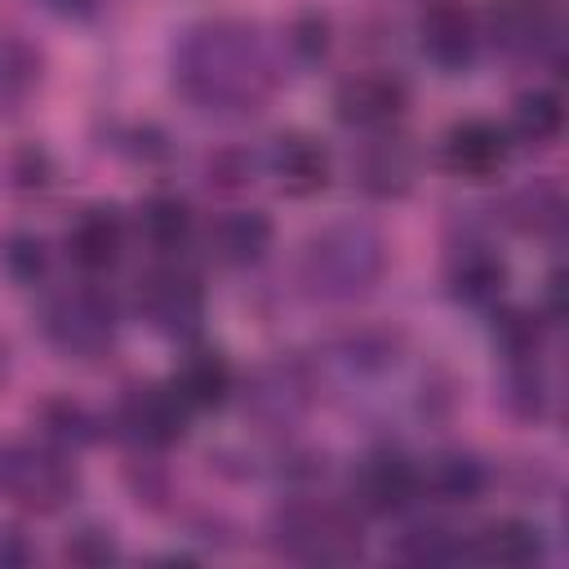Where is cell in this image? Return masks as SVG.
<instances>
[{
  "label": "cell",
  "instance_id": "6da1fadb",
  "mask_svg": "<svg viewBox=\"0 0 569 569\" xmlns=\"http://www.w3.org/2000/svg\"><path fill=\"white\" fill-rule=\"evenodd\" d=\"M164 71L187 111L222 124L262 116L289 76L276 36L244 13H204L178 27Z\"/></svg>",
  "mask_w": 569,
  "mask_h": 569
},
{
  "label": "cell",
  "instance_id": "7a4b0ae2",
  "mask_svg": "<svg viewBox=\"0 0 569 569\" xmlns=\"http://www.w3.org/2000/svg\"><path fill=\"white\" fill-rule=\"evenodd\" d=\"M391 271V240L365 213H338L316 222L293 253V289L311 307L351 311L369 302Z\"/></svg>",
  "mask_w": 569,
  "mask_h": 569
},
{
  "label": "cell",
  "instance_id": "3957f363",
  "mask_svg": "<svg viewBox=\"0 0 569 569\" xmlns=\"http://www.w3.org/2000/svg\"><path fill=\"white\" fill-rule=\"evenodd\" d=\"M307 356L320 382V400H347L387 418L391 391L413 360V342L391 320H347L307 347Z\"/></svg>",
  "mask_w": 569,
  "mask_h": 569
},
{
  "label": "cell",
  "instance_id": "277c9868",
  "mask_svg": "<svg viewBox=\"0 0 569 569\" xmlns=\"http://www.w3.org/2000/svg\"><path fill=\"white\" fill-rule=\"evenodd\" d=\"M262 542L289 565H356L369 551V520L342 498L338 485L284 489L262 516Z\"/></svg>",
  "mask_w": 569,
  "mask_h": 569
},
{
  "label": "cell",
  "instance_id": "5b68a950",
  "mask_svg": "<svg viewBox=\"0 0 569 569\" xmlns=\"http://www.w3.org/2000/svg\"><path fill=\"white\" fill-rule=\"evenodd\" d=\"M124 320H129L124 302L107 289V280H89V276L49 280L31 307L36 338L67 365L111 360L124 338Z\"/></svg>",
  "mask_w": 569,
  "mask_h": 569
},
{
  "label": "cell",
  "instance_id": "8992f818",
  "mask_svg": "<svg viewBox=\"0 0 569 569\" xmlns=\"http://www.w3.org/2000/svg\"><path fill=\"white\" fill-rule=\"evenodd\" d=\"M84 493L80 458L44 440L40 431L0 436V502L22 520H53Z\"/></svg>",
  "mask_w": 569,
  "mask_h": 569
},
{
  "label": "cell",
  "instance_id": "52a82bcc",
  "mask_svg": "<svg viewBox=\"0 0 569 569\" xmlns=\"http://www.w3.org/2000/svg\"><path fill=\"white\" fill-rule=\"evenodd\" d=\"M316 405H320V382H316L307 351H267L262 360L240 369L236 400H231L244 427L262 440L293 436L311 418Z\"/></svg>",
  "mask_w": 569,
  "mask_h": 569
},
{
  "label": "cell",
  "instance_id": "ba28073f",
  "mask_svg": "<svg viewBox=\"0 0 569 569\" xmlns=\"http://www.w3.org/2000/svg\"><path fill=\"white\" fill-rule=\"evenodd\" d=\"M129 320L169 347H182L209 329V284L187 258H147L124 298Z\"/></svg>",
  "mask_w": 569,
  "mask_h": 569
},
{
  "label": "cell",
  "instance_id": "9c48e42d",
  "mask_svg": "<svg viewBox=\"0 0 569 569\" xmlns=\"http://www.w3.org/2000/svg\"><path fill=\"white\" fill-rule=\"evenodd\" d=\"M440 280H445V298L476 316H485L489 307L511 298V258H507L502 236L493 231L489 213L467 218L449 231Z\"/></svg>",
  "mask_w": 569,
  "mask_h": 569
},
{
  "label": "cell",
  "instance_id": "30bf717a",
  "mask_svg": "<svg viewBox=\"0 0 569 569\" xmlns=\"http://www.w3.org/2000/svg\"><path fill=\"white\" fill-rule=\"evenodd\" d=\"M342 498L373 525V520H400L422 502L418 489V453L400 436H373L338 476Z\"/></svg>",
  "mask_w": 569,
  "mask_h": 569
},
{
  "label": "cell",
  "instance_id": "8fae6325",
  "mask_svg": "<svg viewBox=\"0 0 569 569\" xmlns=\"http://www.w3.org/2000/svg\"><path fill=\"white\" fill-rule=\"evenodd\" d=\"M480 40L485 53L525 71H560L565 58V22L560 0H485Z\"/></svg>",
  "mask_w": 569,
  "mask_h": 569
},
{
  "label": "cell",
  "instance_id": "7c38bea8",
  "mask_svg": "<svg viewBox=\"0 0 569 569\" xmlns=\"http://www.w3.org/2000/svg\"><path fill=\"white\" fill-rule=\"evenodd\" d=\"M191 409L173 396L164 378H133L107 405V436L124 453H160L169 458L191 436Z\"/></svg>",
  "mask_w": 569,
  "mask_h": 569
},
{
  "label": "cell",
  "instance_id": "4fadbf2b",
  "mask_svg": "<svg viewBox=\"0 0 569 569\" xmlns=\"http://www.w3.org/2000/svg\"><path fill=\"white\" fill-rule=\"evenodd\" d=\"M409 107H413V84L391 62H360V67L342 71L329 89V116L351 138L405 124Z\"/></svg>",
  "mask_w": 569,
  "mask_h": 569
},
{
  "label": "cell",
  "instance_id": "5bb4252c",
  "mask_svg": "<svg viewBox=\"0 0 569 569\" xmlns=\"http://www.w3.org/2000/svg\"><path fill=\"white\" fill-rule=\"evenodd\" d=\"M422 160L427 156L405 124L382 129V133H360L347 156V182L369 204H400L418 191Z\"/></svg>",
  "mask_w": 569,
  "mask_h": 569
},
{
  "label": "cell",
  "instance_id": "9a60e30c",
  "mask_svg": "<svg viewBox=\"0 0 569 569\" xmlns=\"http://www.w3.org/2000/svg\"><path fill=\"white\" fill-rule=\"evenodd\" d=\"M409 44L431 76L462 80L485 58L480 13L462 0H427L409 22Z\"/></svg>",
  "mask_w": 569,
  "mask_h": 569
},
{
  "label": "cell",
  "instance_id": "2e32d148",
  "mask_svg": "<svg viewBox=\"0 0 569 569\" xmlns=\"http://www.w3.org/2000/svg\"><path fill=\"white\" fill-rule=\"evenodd\" d=\"M129 249H133V222H129V209L116 200L80 204L58 236V258L71 267V276H89V280L116 276Z\"/></svg>",
  "mask_w": 569,
  "mask_h": 569
},
{
  "label": "cell",
  "instance_id": "e0dca14e",
  "mask_svg": "<svg viewBox=\"0 0 569 569\" xmlns=\"http://www.w3.org/2000/svg\"><path fill=\"white\" fill-rule=\"evenodd\" d=\"M276 249V218L262 204L227 200L209 218H200L196 253L218 271H258Z\"/></svg>",
  "mask_w": 569,
  "mask_h": 569
},
{
  "label": "cell",
  "instance_id": "ac0fdd59",
  "mask_svg": "<svg viewBox=\"0 0 569 569\" xmlns=\"http://www.w3.org/2000/svg\"><path fill=\"white\" fill-rule=\"evenodd\" d=\"M516 160V147L498 116H458L436 138V164L467 187L498 182Z\"/></svg>",
  "mask_w": 569,
  "mask_h": 569
},
{
  "label": "cell",
  "instance_id": "d6986e66",
  "mask_svg": "<svg viewBox=\"0 0 569 569\" xmlns=\"http://www.w3.org/2000/svg\"><path fill=\"white\" fill-rule=\"evenodd\" d=\"M262 178L284 200H320L338 178V160L316 129L289 124L262 142Z\"/></svg>",
  "mask_w": 569,
  "mask_h": 569
},
{
  "label": "cell",
  "instance_id": "ffe728a7",
  "mask_svg": "<svg viewBox=\"0 0 569 569\" xmlns=\"http://www.w3.org/2000/svg\"><path fill=\"white\" fill-rule=\"evenodd\" d=\"M498 485L493 462L471 445H431L418 453V489L427 507L440 511H467L485 502Z\"/></svg>",
  "mask_w": 569,
  "mask_h": 569
},
{
  "label": "cell",
  "instance_id": "44dd1931",
  "mask_svg": "<svg viewBox=\"0 0 569 569\" xmlns=\"http://www.w3.org/2000/svg\"><path fill=\"white\" fill-rule=\"evenodd\" d=\"M164 382L191 409V418H209V413L231 409L240 369H236V360H231V351L222 342H213V338L200 333V338H191V342L178 347Z\"/></svg>",
  "mask_w": 569,
  "mask_h": 569
},
{
  "label": "cell",
  "instance_id": "7402d4cb",
  "mask_svg": "<svg viewBox=\"0 0 569 569\" xmlns=\"http://www.w3.org/2000/svg\"><path fill=\"white\" fill-rule=\"evenodd\" d=\"M489 222L498 236H516V240H533V244L556 249L560 231H565V187L551 173L525 178L489 204Z\"/></svg>",
  "mask_w": 569,
  "mask_h": 569
},
{
  "label": "cell",
  "instance_id": "603a6c76",
  "mask_svg": "<svg viewBox=\"0 0 569 569\" xmlns=\"http://www.w3.org/2000/svg\"><path fill=\"white\" fill-rule=\"evenodd\" d=\"M133 244L147 258H191L200 236V209L178 187H151L129 209Z\"/></svg>",
  "mask_w": 569,
  "mask_h": 569
},
{
  "label": "cell",
  "instance_id": "cb8c5ba5",
  "mask_svg": "<svg viewBox=\"0 0 569 569\" xmlns=\"http://www.w3.org/2000/svg\"><path fill=\"white\" fill-rule=\"evenodd\" d=\"M467 560L502 569H542L551 560V529L533 516L507 511L467 529Z\"/></svg>",
  "mask_w": 569,
  "mask_h": 569
},
{
  "label": "cell",
  "instance_id": "d4e9b609",
  "mask_svg": "<svg viewBox=\"0 0 569 569\" xmlns=\"http://www.w3.org/2000/svg\"><path fill=\"white\" fill-rule=\"evenodd\" d=\"M493 400L507 418L525 427H547L560 413V382L551 369V356H520V360H493Z\"/></svg>",
  "mask_w": 569,
  "mask_h": 569
},
{
  "label": "cell",
  "instance_id": "484cf974",
  "mask_svg": "<svg viewBox=\"0 0 569 569\" xmlns=\"http://www.w3.org/2000/svg\"><path fill=\"white\" fill-rule=\"evenodd\" d=\"M387 551L405 565H453L467 560V529L453 525V511L418 502L400 520H391Z\"/></svg>",
  "mask_w": 569,
  "mask_h": 569
},
{
  "label": "cell",
  "instance_id": "4316f807",
  "mask_svg": "<svg viewBox=\"0 0 569 569\" xmlns=\"http://www.w3.org/2000/svg\"><path fill=\"white\" fill-rule=\"evenodd\" d=\"M31 431H40L44 440H53L67 453H89L98 445H107V405H93L76 391H49L31 405Z\"/></svg>",
  "mask_w": 569,
  "mask_h": 569
},
{
  "label": "cell",
  "instance_id": "83f0119b",
  "mask_svg": "<svg viewBox=\"0 0 569 569\" xmlns=\"http://www.w3.org/2000/svg\"><path fill=\"white\" fill-rule=\"evenodd\" d=\"M49 80V53L18 27L0 22V124L18 120Z\"/></svg>",
  "mask_w": 569,
  "mask_h": 569
},
{
  "label": "cell",
  "instance_id": "f1b7e54d",
  "mask_svg": "<svg viewBox=\"0 0 569 569\" xmlns=\"http://www.w3.org/2000/svg\"><path fill=\"white\" fill-rule=\"evenodd\" d=\"M551 333L556 325L542 316L538 302H516L502 298L498 307L485 311V342L493 360H520V356H551Z\"/></svg>",
  "mask_w": 569,
  "mask_h": 569
},
{
  "label": "cell",
  "instance_id": "f546056e",
  "mask_svg": "<svg viewBox=\"0 0 569 569\" xmlns=\"http://www.w3.org/2000/svg\"><path fill=\"white\" fill-rule=\"evenodd\" d=\"M502 129L516 151H551L565 138V98L551 84H529L511 98Z\"/></svg>",
  "mask_w": 569,
  "mask_h": 569
},
{
  "label": "cell",
  "instance_id": "4dcf8cb0",
  "mask_svg": "<svg viewBox=\"0 0 569 569\" xmlns=\"http://www.w3.org/2000/svg\"><path fill=\"white\" fill-rule=\"evenodd\" d=\"M333 44H338V27H333L329 9H320V4H298L276 31V49L284 58V71H293V76H311V71L329 67Z\"/></svg>",
  "mask_w": 569,
  "mask_h": 569
},
{
  "label": "cell",
  "instance_id": "1f68e13d",
  "mask_svg": "<svg viewBox=\"0 0 569 569\" xmlns=\"http://www.w3.org/2000/svg\"><path fill=\"white\" fill-rule=\"evenodd\" d=\"M58 271V244L36 227L0 231V280L18 293H40Z\"/></svg>",
  "mask_w": 569,
  "mask_h": 569
},
{
  "label": "cell",
  "instance_id": "d6a6232c",
  "mask_svg": "<svg viewBox=\"0 0 569 569\" xmlns=\"http://www.w3.org/2000/svg\"><path fill=\"white\" fill-rule=\"evenodd\" d=\"M58 182H62V164L44 142L22 138L0 156V187L13 200H44L58 191Z\"/></svg>",
  "mask_w": 569,
  "mask_h": 569
},
{
  "label": "cell",
  "instance_id": "836d02e7",
  "mask_svg": "<svg viewBox=\"0 0 569 569\" xmlns=\"http://www.w3.org/2000/svg\"><path fill=\"white\" fill-rule=\"evenodd\" d=\"M200 178H204L209 191L240 196L253 182H262V147H253V142H218L200 160Z\"/></svg>",
  "mask_w": 569,
  "mask_h": 569
},
{
  "label": "cell",
  "instance_id": "e575fe53",
  "mask_svg": "<svg viewBox=\"0 0 569 569\" xmlns=\"http://www.w3.org/2000/svg\"><path fill=\"white\" fill-rule=\"evenodd\" d=\"M58 556L67 565H80V569H107V565H120L124 560V542L116 533V525L107 520H80L62 533V547Z\"/></svg>",
  "mask_w": 569,
  "mask_h": 569
},
{
  "label": "cell",
  "instance_id": "d590c367",
  "mask_svg": "<svg viewBox=\"0 0 569 569\" xmlns=\"http://www.w3.org/2000/svg\"><path fill=\"white\" fill-rule=\"evenodd\" d=\"M124 489L129 498L142 507V511H164L173 507V476H169V462L160 453H124Z\"/></svg>",
  "mask_w": 569,
  "mask_h": 569
},
{
  "label": "cell",
  "instance_id": "8d00e7d4",
  "mask_svg": "<svg viewBox=\"0 0 569 569\" xmlns=\"http://www.w3.org/2000/svg\"><path fill=\"white\" fill-rule=\"evenodd\" d=\"M116 151L120 156H129L133 164H164L169 156H173V142H169V133L160 129V124H151V120H142V124H129L120 138H116Z\"/></svg>",
  "mask_w": 569,
  "mask_h": 569
},
{
  "label": "cell",
  "instance_id": "74e56055",
  "mask_svg": "<svg viewBox=\"0 0 569 569\" xmlns=\"http://www.w3.org/2000/svg\"><path fill=\"white\" fill-rule=\"evenodd\" d=\"M40 560V542L36 533L22 525V516H4L0 520V569H22V565H36Z\"/></svg>",
  "mask_w": 569,
  "mask_h": 569
},
{
  "label": "cell",
  "instance_id": "f35d334b",
  "mask_svg": "<svg viewBox=\"0 0 569 569\" xmlns=\"http://www.w3.org/2000/svg\"><path fill=\"white\" fill-rule=\"evenodd\" d=\"M58 22H93L102 13V0H36Z\"/></svg>",
  "mask_w": 569,
  "mask_h": 569
},
{
  "label": "cell",
  "instance_id": "ab89813d",
  "mask_svg": "<svg viewBox=\"0 0 569 569\" xmlns=\"http://www.w3.org/2000/svg\"><path fill=\"white\" fill-rule=\"evenodd\" d=\"M13 378V347H9V338H0V387Z\"/></svg>",
  "mask_w": 569,
  "mask_h": 569
}]
</instances>
